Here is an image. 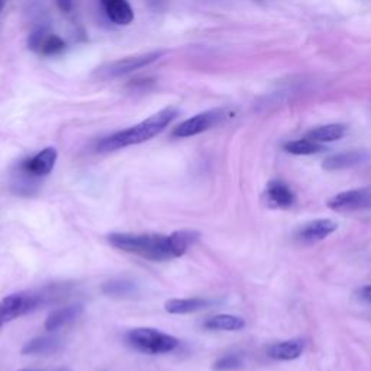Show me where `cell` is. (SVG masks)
Here are the masks:
<instances>
[{"label": "cell", "instance_id": "cell-1", "mask_svg": "<svg viewBox=\"0 0 371 371\" xmlns=\"http://www.w3.org/2000/svg\"><path fill=\"white\" fill-rule=\"evenodd\" d=\"M199 239L194 231H177L172 235L113 232L108 241L116 250L140 256L151 261H170L186 254Z\"/></svg>", "mask_w": 371, "mask_h": 371}, {"label": "cell", "instance_id": "cell-2", "mask_svg": "<svg viewBox=\"0 0 371 371\" xmlns=\"http://www.w3.org/2000/svg\"><path fill=\"white\" fill-rule=\"evenodd\" d=\"M177 116H179V110L176 108L162 109V110L157 112L155 115L147 117L145 120L140 122L138 125H134L128 130L115 132V134L103 138L98 144V151L110 152V151H116V150L125 148L130 145H137V144L150 141L166 130Z\"/></svg>", "mask_w": 371, "mask_h": 371}, {"label": "cell", "instance_id": "cell-3", "mask_svg": "<svg viewBox=\"0 0 371 371\" xmlns=\"http://www.w3.org/2000/svg\"><path fill=\"white\" fill-rule=\"evenodd\" d=\"M127 343L137 351L157 355L167 354L179 347V340L154 328H135L127 334Z\"/></svg>", "mask_w": 371, "mask_h": 371}, {"label": "cell", "instance_id": "cell-4", "mask_svg": "<svg viewBox=\"0 0 371 371\" xmlns=\"http://www.w3.org/2000/svg\"><path fill=\"white\" fill-rule=\"evenodd\" d=\"M47 296L32 292H19L6 296L0 301V328L4 325L26 315L43 305H46Z\"/></svg>", "mask_w": 371, "mask_h": 371}, {"label": "cell", "instance_id": "cell-5", "mask_svg": "<svg viewBox=\"0 0 371 371\" xmlns=\"http://www.w3.org/2000/svg\"><path fill=\"white\" fill-rule=\"evenodd\" d=\"M164 54H166V51H152V53H147V54H141V56H135V57L122 58V60L109 63V64L98 68L96 74L102 80L125 75V74H130L132 71H137L140 68H144V67L155 63Z\"/></svg>", "mask_w": 371, "mask_h": 371}, {"label": "cell", "instance_id": "cell-6", "mask_svg": "<svg viewBox=\"0 0 371 371\" xmlns=\"http://www.w3.org/2000/svg\"><path fill=\"white\" fill-rule=\"evenodd\" d=\"M328 208L335 212H361L371 209V189H352L328 200Z\"/></svg>", "mask_w": 371, "mask_h": 371}, {"label": "cell", "instance_id": "cell-7", "mask_svg": "<svg viewBox=\"0 0 371 371\" xmlns=\"http://www.w3.org/2000/svg\"><path fill=\"white\" fill-rule=\"evenodd\" d=\"M222 119H224V110H221V109H214V110L199 113L190 119H186L184 122L180 123L179 127H176L173 131V137L174 138H189V137L199 135L202 132H206L208 130L214 128L215 125H218Z\"/></svg>", "mask_w": 371, "mask_h": 371}, {"label": "cell", "instance_id": "cell-8", "mask_svg": "<svg viewBox=\"0 0 371 371\" xmlns=\"http://www.w3.org/2000/svg\"><path fill=\"white\" fill-rule=\"evenodd\" d=\"M57 158H58L57 150L48 147L38 152L36 155H33L32 158L25 160L22 162L21 169L23 170V173H26L31 177H46L53 172Z\"/></svg>", "mask_w": 371, "mask_h": 371}, {"label": "cell", "instance_id": "cell-9", "mask_svg": "<svg viewBox=\"0 0 371 371\" xmlns=\"http://www.w3.org/2000/svg\"><path fill=\"white\" fill-rule=\"evenodd\" d=\"M337 226L338 225L331 219H315L306 222L296 231V239L302 244H315L334 234Z\"/></svg>", "mask_w": 371, "mask_h": 371}, {"label": "cell", "instance_id": "cell-10", "mask_svg": "<svg viewBox=\"0 0 371 371\" xmlns=\"http://www.w3.org/2000/svg\"><path fill=\"white\" fill-rule=\"evenodd\" d=\"M28 46L31 50L46 57L58 56L66 50V43L63 38H60L56 33H44L43 31L29 35Z\"/></svg>", "mask_w": 371, "mask_h": 371}, {"label": "cell", "instance_id": "cell-11", "mask_svg": "<svg viewBox=\"0 0 371 371\" xmlns=\"http://www.w3.org/2000/svg\"><path fill=\"white\" fill-rule=\"evenodd\" d=\"M367 160H370V154L367 151H345L326 157L322 161V169L326 172L352 169L365 162Z\"/></svg>", "mask_w": 371, "mask_h": 371}, {"label": "cell", "instance_id": "cell-12", "mask_svg": "<svg viewBox=\"0 0 371 371\" xmlns=\"http://www.w3.org/2000/svg\"><path fill=\"white\" fill-rule=\"evenodd\" d=\"M266 199L270 206L280 209L292 208L296 203V194L283 180H271L266 187Z\"/></svg>", "mask_w": 371, "mask_h": 371}, {"label": "cell", "instance_id": "cell-13", "mask_svg": "<svg viewBox=\"0 0 371 371\" xmlns=\"http://www.w3.org/2000/svg\"><path fill=\"white\" fill-rule=\"evenodd\" d=\"M83 310H85L83 305H68V306L56 309L46 319L44 328L47 329V331H57V329L78 319L81 316V313H83Z\"/></svg>", "mask_w": 371, "mask_h": 371}, {"label": "cell", "instance_id": "cell-14", "mask_svg": "<svg viewBox=\"0 0 371 371\" xmlns=\"http://www.w3.org/2000/svg\"><path fill=\"white\" fill-rule=\"evenodd\" d=\"M100 2L113 23L127 26L134 21V11L128 0H100Z\"/></svg>", "mask_w": 371, "mask_h": 371}, {"label": "cell", "instance_id": "cell-15", "mask_svg": "<svg viewBox=\"0 0 371 371\" xmlns=\"http://www.w3.org/2000/svg\"><path fill=\"white\" fill-rule=\"evenodd\" d=\"M303 350L305 345L301 340H287L271 345L268 350V355L280 361H292L299 358L303 354Z\"/></svg>", "mask_w": 371, "mask_h": 371}, {"label": "cell", "instance_id": "cell-16", "mask_svg": "<svg viewBox=\"0 0 371 371\" xmlns=\"http://www.w3.org/2000/svg\"><path fill=\"white\" fill-rule=\"evenodd\" d=\"M211 305L212 302L204 298H190V299H172L166 302L164 308H166L169 313L173 315H186V313L199 312L202 309L209 308Z\"/></svg>", "mask_w": 371, "mask_h": 371}, {"label": "cell", "instance_id": "cell-17", "mask_svg": "<svg viewBox=\"0 0 371 371\" xmlns=\"http://www.w3.org/2000/svg\"><path fill=\"white\" fill-rule=\"evenodd\" d=\"M203 326L209 331H241L245 328V320L236 315H216L209 318L203 323Z\"/></svg>", "mask_w": 371, "mask_h": 371}, {"label": "cell", "instance_id": "cell-18", "mask_svg": "<svg viewBox=\"0 0 371 371\" xmlns=\"http://www.w3.org/2000/svg\"><path fill=\"white\" fill-rule=\"evenodd\" d=\"M347 132V127L343 125V123H331V125H323V127H318L312 131L308 132L309 140L315 141V142H334L341 140Z\"/></svg>", "mask_w": 371, "mask_h": 371}, {"label": "cell", "instance_id": "cell-19", "mask_svg": "<svg viewBox=\"0 0 371 371\" xmlns=\"http://www.w3.org/2000/svg\"><path fill=\"white\" fill-rule=\"evenodd\" d=\"M61 343L53 337H38L28 341L22 347L23 355H41V354H53L58 351Z\"/></svg>", "mask_w": 371, "mask_h": 371}, {"label": "cell", "instance_id": "cell-20", "mask_svg": "<svg viewBox=\"0 0 371 371\" xmlns=\"http://www.w3.org/2000/svg\"><path fill=\"white\" fill-rule=\"evenodd\" d=\"M102 292L110 298H128L137 292V284L128 278H113L102 286Z\"/></svg>", "mask_w": 371, "mask_h": 371}, {"label": "cell", "instance_id": "cell-21", "mask_svg": "<svg viewBox=\"0 0 371 371\" xmlns=\"http://www.w3.org/2000/svg\"><path fill=\"white\" fill-rule=\"evenodd\" d=\"M284 150L295 155H312V154L322 152L323 147L319 142H315L309 138H303V140H296L284 144Z\"/></svg>", "mask_w": 371, "mask_h": 371}, {"label": "cell", "instance_id": "cell-22", "mask_svg": "<svg viewBox=\"0 0 371 371\" xmlns=\"http://www.w3.org/2000/svg\"><path fill=\"white\" fill-rule=\"evenodd\" d=\"M244 364V360L239 354H226L224 357H221L219 360L215 361L214 364V370L215 371H232V370H236L239 367H242Z\"/></svg>", "mask_w": 371, "mask_h": 371}, {"label": "cell", "instance_id": "cell-23", "mask_svg": "<svg viewBox=\"0 0 371 371\" xmlns=\"http://www.w3.org/2000/svg\"><path fill=\"white\" fill-rule=\"evenodd\" d=\"M56 4H57V8L64 14L71 12L74 8V0H56Z\"/></svg>", "mask_w": 371, "mask_h": 371}, {"label": "cell", "instance_id": "cell-24", "mask_svg": "<svg viewBox=\"0 0 371 371\" xmlns=\"http://www.w3.org/2000/svg\"><path fill=\"white\" fill-rule=\"evenodd\" d=\"M358 295H360V298L362 299V301H365L367 303H371V284H368V286H364L361 291L358 292Z\"/></svg>", "mask_w": 371, "mask_h": 371}, {"label": "cell", "instance_id": "cell-25", "mask_svg": "<svg viewBox=\"0 0 371 371\" xmlns=\"http://www.w3.org/2000/svg\"><path fill=\"white\" fill-rule=\"evenodd\" d=\"M5 0H0V12H2L4 11V8H5Z\"/></svg>", "mask_w": 371, "mask_h": 371}, {"label": "cell", "instance_id": "cell-26", "mask_svg": "<svg viewBox=\"0 0 371 371\" xmlns=\"http://www.w3.org/2000/svg\"><path fill=\"white\" fill-rule=\"evenodd\" d=\"M58 371H71V370H68V368H61V370H58Z\"/></svg>", "mask_w": 371, "mask_h": 371}, {"label": "cell", "instance_id": "cell-27", "mask_svg": "<svg viewBox=\"0 0 371 371\" xmlns=\"http://www.w3.org/2000/svg\"><path fill=\"white\" fill-rule=\"evenodd\" d=\"M21 371H36V370H21Z\"/></svg>", "mask_w": 371, "mask_h": 371}]
</instances>
